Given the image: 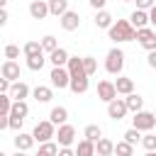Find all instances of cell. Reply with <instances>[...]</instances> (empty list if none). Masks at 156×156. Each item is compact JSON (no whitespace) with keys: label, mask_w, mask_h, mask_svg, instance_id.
<instances>
[{"label":"cell","mask_w":156,"mask_h":156,"mask_svg":"<svg viewBox=\"0 0 156 156\" xmlns=\"http://www.w3.org/2000/svg\"><path fill=\"white\" fill-rule=\"evenodd\" d=\"M107 37L117 46V44H124V41H134L136 39V29L132 27L129 20H115V24L107 29Z\"/></svg>","instance_id":"1"},{"label":"cell","mask_w":156,"mask_h":156,"mask_svg":"<svg viewBox=\"0 0 156 156\" xmlns=\"http://www.w3.org/2000/svg\"><path fill=\"white\" fill-rule=\"evenodd\" d=\"M105 71L110 76H122V71H124V51L119 46H112L107 51V56H105Z\"/></svg>","instance_id":"2"},{"label":"cell","mask_w":156,"mask_h":156,"mask_svg":"<svg viewBox=\"0 0 156 156\" xmlns=\"http://www.w3.org/2000/svg\"><path fill=\"white\" fill-rule=\"evenodd\" d=\"M32 134H34V139H37L39 144L54 141V136H56V124H54L51 119H41V122H37V124H34Z\"/></svg>","instance_id":"3"},{"label":"cell","mask_w":156,"mask_h":156,"mask_svg":"<svg viewBox=\"0 0 156 156\" xmlns=\"http://www.w3.org/2000/svg\"><path fill=\"white\" fill-rule=\"evenodd\" d=\"M132 127L139 129V132H151V129L156 127V115H154V112H146V110L134 112V117H132Z\"/></svg>","instance_id":"4"},{"label":"cell","mask_w":156,"mask_h":156,"mask_svg":"<svg viewBox=\"0 0 156 156\" xmlns=\"http://www.w3.org/2000/svg\"><path fill=\"white\" fill-rule=\"evenodd\" d=\"M49 80H51V88H58V90H63V88H68V85H71V73H68V68H63V66H56V68H51V73H49Z\"/></svg>","instance_id":"5"},{"label":"cell","mask_w":156,"mask_h":156,"mask_svg":"<svg viewBox=\"0 0 156 156\" xmlns=\"http://www.w3.org/2000/svg\"><path fill=\"white\" fill-rule=\"evenodd\" d=\"M136 41L141 44V49L149 51H156V29L154 27H144V29H136Z\"/></svg>","instance_id":"6"},{"label":"cell","mask_w":156,"mask_h":156,"mask_svg":"<svg viewBox=\"0 0 156 156\" xmlns=\"http://www.w3.org/2000/svg\"><path fill=\"white\" fill-rule=\"evenodd\" d=\"M56 144L58 146H73L76 144V127L73 124H61L58 129H56Z\"/></svg>","instance_id":"7"},{"label":"cell","mask_w":156,"mask_h":156,"mask_svg":"<svg viewBox=\"0 0 156 156\" xmlns=\"http://www.w3.org/2000/svg\"><path fill=\"white\" fill-rule=\"evenodd\" d=\"M127 112H129V107H127L124 98H117V100L107 102V117H110V119L119 122V119H124V117H127Z\"/></svg>","instance_id":"8"},{"label":"cell","mask_w":156,"mask_h":156,"mask_svg":"<svg viewBox=\"0 0 156 156\" xmlns=\"http://www.w3.org/2000/svg\"><path fill=\"white\" fill-rule=\"evenodd\" d=\"M98 100H102V102H112V100H117V88H115V80H100L98 83Z\"/></svg>","instance_id":"9"},{"label":"cell","mask_w":156,"mask_h":156,"mask_svg":"<svg viewBox=\"0 0 156 156\" xmlns=\"http://www.w3.org/2000/svg\"><path fill=\"white\" fill-rule=\"evenodd\" d=\"M0 76L5 78V80H10V83H17L20 80V76H22V71H20V63L17 61H2V66H0Z\"/></svg>","instance_id":"10"},{"label":"cell","mask_w":156,"mask_h":156,"mask_svg":"<svg viewBox=\"0 0 156 156\" xmlns=\"http://www.w3.org/2000/svg\"><path fill=\"white\" fill-rule=\"evenodd\" d=\"M58 24H61L63 32H76V29L80 27V15H78L76 10H68L63 17H58Z\"/></svg>","instance_id":"11"},{"label":"cell","mask_w":156,"mask_h":156,"mask_svg":"<svg viewBox=\"0 0 156 156\" xmlns=\"http://www.w3.org/2000/svg\"><path fill=\"white\" fill-rule=\"evenodd\" d=\"M46 15H51L46 0H32V2H29V17H32V20H44Z\"/></svg>","instance_id":"12"},{"label":"cell","mask_w":156,"mask_h":156,"mask_svg":"<svg viewBox=\"0 0 156 156\" xmlns=\"http://www.w3.org/2000/svg\"><path fill=\"white\" fill-rule=\"evenodd\" d=\"M12 141H15V149H17V151H29V149L37 144L34 134H24V132H17V136H15Z\"/></svg>","instance_id":"13"},{"label":"cell","mask_w":156,"mask_h":156,"mask_svg":"<svg viewBox=\"0 0 156 156\" xmlns=\"http://www.w3.org/2000/svg\"><path fill=\"white\" fill-rule=\"evenodd\" d=\"M129 22H132V27H134V29H144V27H149V24H151V20H149V12H146V10H134V12L129 15Z\"/></svg>","instance_id":"14"},{"label":"cell","mask_w":156,"mask_h":156,"mask_svg":"<svg viewBox=\"0 0 156 156\" xmlns=\"http://www.w3.org/2000/svg\"><path fill=\"white\" fill-rule=\"evenodd\" d=\"M68 73H71V78H83L85 76V66H83V56H71L68 58Z\"/></svg>","instance_id":"15"},{"label":"cell","mask_w":156,"mask_h":156,"mask_svg":"<svg viewBox=\"0 0 156 156\" xmlns=\"http://www.w3.org/2000/svg\"><path fill=\"white\" fill-rule=\"evenodd\" d=\"M115 88H117V95H132L134 93V80L129 78V76H117V80H115Z\"/></svg>","instance_id":"16"},{"label":"cell","mask_w":156,"mask_h":156,"mask_svg":"<svg viewBox=\"0 0 156 156\" xmlns=\"http://www.w3.org/2000/svg\"><path fill=\"white\" fill-rule=\"evenodd\" d=\"M29 93H32V88H29L24 80L12 83V88H10V98H12V100H27V98H29Z\"/></svg>","instance_id":"17"},{"label":"cell","mask_w":156,"mask_h":156,"mask_svg":"<svg viewBox=\"0 0 156 156\" xmlns=\"http://www.w3.org/2000/svg\"><path fill=\"white\" fill-rule=\"evenodd\" d=\"M32 98H34L37 102H51L54 88H51V85H37V88H32Z\"/></svg>","instance_id":"18"},{"label":"cell","mask_w":156,"mask_h":156,"mask_svg":"<svg viewBox=\"0 0 156 156\" xmlns=\"http://www.w3.org/2000/svg\"><path fill=\"white\" fill-rule=\"evenodd\" d=\"M49 119H51L56 127H61V124H66V122H68V110H66L63 105H56V107H51Z\"/></svg>","instance_id":"19"},{"label":"cell","mask_w":156,"mask_h":156,"mask_svg":"<svg viewBox=\"0 0 156 156\" xmlns=\"http://www.w3.org/2000/svg\"><path fill=\"white\" fill-rule=\"evenodd\" d=\"M68 58H71V54H68L66 49H61V46H58L54 54H49V61H51L54 68H56V66H63V68H66V66H68Z\"/></svg>","instance_id":"20"},{"label":"cell","mask_w":156,"mask_h":156,"mask_svg":"<svg viewBox=\"0 0 156 156\" xmlns=\"http://www.w3.org/2000/svg\"><path fill=\"white\" fill-rule=\"evenodd\" d=\"M112 24H115V20H112V15H110L107 10L95 12V27H98V29H110Z\"/></svg>","instance_id":"21"},{"label":"cell","mask_w":156,"mask_h":156,"mask_svg":"<svg viewBox=\"0 0 156 156\" xmlns=\"http://www.w3.org/2000/svg\"><path fill=\"white\" fill-rule=\"evenodd\" d=\"M71 93H76V95H83V93H88V88H90V80H88V76H83V78H71Z\"/></svg>","instance_id":"22"},{"label":"cell","mask_w":156,"mask_h":156,"mask_svg":"<svg viewBox=\"0 0 156 156\" xmlns=\"http://www.w3.org/2000/svg\"><path fill=\"white\" fill-rule=\"evenodd\" d=\"M49 2V12L54 17H63L68 12V0H46Z\"/></svg>","instance_id":"23"},{"label":"cell","mask_w":156,"mask_h":156,"mask_svg":"<svg viewBox=\"0 0 156 156\" xmlns=\"http://www.w3.org/2000/svg\"><path fill=\"white\" fill-rule=\"evenodd\" d=\"M124 102H127L129 112H141V110H144V98H141L139 93H132V95H127V98H124Z\"/></svg>","instance_id":"24"},{"label":"cell","mask_w":156,"mask_h":156,"mask_svg":"<svg viewBox=\"0 0 156 156\" xmlns=\"http://www.w3.org/2000/svg\"><path fill=\"white\" fill-rule=\"evenodd\" d=\"M95 151H98L100 156H112V154H115V141L107 139V136H102V139L95 144Z\"/></svg>","instance_id":"25"},{"label":"cell","mask_w":156,"mask_h":156,"mask_svg":"<svg viewBox=\"0 0 156 156\" xmlns=\"http://www.w3.org/2000/svg\"><path fill=\"white\" fill-rule=\"evenodd\" d=\"M98 151H95V144L93 141H88V139H80L78 144H76V156H95Z\"/></svg>","instance_id":"26"},{"label":"cell","mask_w":156,"mask_h":156,"mask_svg":"<svg viewBox=\"0 0 156 156\" xmlns=\"http://www.w3.org/2000/svg\"><path fill=\"white\" fill-rule=\"evenodd\" d=\"M83 136H85L88 141L98 144V141L102 139V129H100V124H88V127L83 129Z\"/></svg>","instance_id":"27"},{"label":"cell","mask_w":156,"mask_h":156,"mask_svg":"<svg viewBox=\"0 0 156 156\" xmlns=\"http://www.w3.org/2000/svg\"><path fill=\"white\" fill-rule=\"evenodd\" d=\"M22 54L29 58V56H39V54H44V49H41V41H37V39H32V41H27L24 46H22Z\"/></svg>","instance_id":"28"},{"label":"cell","mask_w":156,"mask_h":156,"mask_svg":"<svg viewBox=\"0 0 156 156\" xmlns=\"http://www.w3.org/2000/svg\"><path fill=\"white\" fill-rule=\"evenodd\" d=\"M39 41H41L44 54H54V51L58 49V41H56V37H54V34H46V37H41Z\"/></svg>","instance_id":"29"},{"label":"cell","mask_w":156,"mask_h":156,"mask_svg":"<svg viewBox=\"0 0 156 156\" xmlns=\"http://www.w3.org/2000/svg\"><path fill=\"white\" fill-rule=\"evenodd\" d=\"M12 117H27L29 115V105H27V100H15V105H12V112H10Z\"/></svg>","instance_id":"30"},{"label":"cell","mask_w":156,"mask_h":156,"mask_svg":"<svg viewBox=\"0 0 156 156\" xmlns=\"http://www.w3.org/2000/svg\"><path fill=\"white\" fill-rule=\"evenodd\" d=\"M58 149H61V146H58L56 141H46V144H39V151H37V154H39V156H58Z\"/></svg>","instance_id":"31"},{"label":"cell","mask_w":156,"mask_h":156,"mask_svg":"<svg viewBox=\"0 0 156 156\" xmlns=\"http://www.w3.org/2000/svg\"><path fill=\"white\" fill-rule=\"evenodd\" d=\"M46 61H49V58H44V54H39V56H29V58H27V68L37 73V71H41V68H44V63H46Z\"/></svg>","instance_id":"32"},{"label":"cell","mask_w":156,"mask_h":156,"mask_svg":"<svg viewBox=\"0 0 156 156\" xmlns=\"http://www.w3.org/2000/svg\"><path fill=\"white\" fill-rule=\"evenodd\" d=\"M115 156H134V146L122 139V141L115 144Z\"/></svg>","instance_id":"33"},{"label":"cell","mask_w":156,"mask_h":156,"mask_svg":"<svg viewBox=\"0 0 156 156\" xmlns=\"http://www.w3.org/2000/svg\"><path fill=\"white\" fill-rule=\"evenodd\" d=\"M141 139H144V136H141V132H139V129H134V127L124 132V141H127V144H132V146H134V144H139Z\"/></svg>","instance_id":"34"},{"label":"cell","mask_w":156,"mask_h":156,"mask_svg":"<svg viewBox=\"0 0 156 156\" xmlns=\"http://www.w3.org/2000/svg\"><path fill=\"white\" fill-rule=\"evenodd\" d=\"M141 146H144L146 151H156V134H154V132H146L144 139H141Z\"/></svg>","instance_id":"35"},{"label":"cell","mask_w":156,"mask_h":156,"mask_svg":"<svg viewBox=\"0 0 156 156\" xmlns=\"http://www.w3.org/2000/svg\"><path fill=\"white\" fill-rule=\"evenodd\" d=\"M83 66H85V76H88V78L98 71V61H95L93 56H83Z\"/></svg>","instance_id":"36"},{"label":"cell","mask_w":156,"mask_h":156,"mask_svg":"<svg viewBox=\"0 0 156 156\" xmlns=\"http://www.w3.org/2000/svg\"><path fill=\"white\" fill-rule=\"evenodd\" d=\"M5 58H7V61L20 58V46H17V44H7V46H5Z\"/></svg>","instance_id":"37"},{"label":"cell","mask_w":156,"mask_h":156,"mask_svg":"<svg viewBox=\"0 0 156 156\" xmlns=\"http://www.w3.org/2000/svg\"><path fill=\"white\" fill-rule=\"evenodd\" d=\"M154 5H156V0H136V10H146L149 12Z\"/></svg>","instance_id":"38"},{"label":"cell","mask_w":156,"mask_h":156,"mask_svg":"<svg viewBox=\"0 0 156 156\" xmlns=\"http://www.w3.org/2000/svg\"><path fill=\"white\" fill-rule=\"evenodd\" d=\"M90 2V7L95 10V12H100V10H105V5H107V0H88Z\"/></svg>","instance_id":"39"},{"label":"cell","mask_w":156,"mask_h":156,"mask_svg":"<svg viewBox=\"0 0 156 156\" xmlns=\"http://www.w3.org/2000/svg\"><path fill=\"white\" fill-rule=\"evenodd\" d=\"M58 156H76V149H71V146H61V149H58Z\"/></svg>","instance_id":"40"},{"label":"cell","mask_w":156,"mask_h":156,"mask_svg":"<svg viewBox=\"0 0 156 156\" xmlns=\"http://www.w3.org/2000/svg\"><path fill=\"white\" fill-rule=\"evenodd\" d=\"M7 20H10V15H7V7H2V10H0V27H5V24H7Z\"/></svg>","instance_id":"41"},{"label":"cell","mask_w":156,"mask_h":156,"mask_svg":"<svg viewBox=\"0 0 156 156\" xmlns=\"http://www.w3.org/2000/svg\"><path fill=\"white\" fill-rule=\"evenodd\" d=\"M146 63H149L151 68H156V51H149V56H146Z\"/></svg>","instance_id":"42"},{"label":"cell","mask_w":156,"mask_h":156,"mask_svg":"<svg viewBox=\"0 0 156 156\" xmlns=\"http://www.w3.org/2000/svg\"><path fill=\"white\" fill-rule=\"evenodd\" d=\"M149 20H151V27L156 29V5H154V7L149 10Z\"/></svg>","instance_id":"43"},{"label":"cell","mask_w":156,"mask_h":156,"mask_svg":"<svg viewBox=\"0 0 156 156\" xmlns=\"http://www.w3.org/2000/svg\"><path fill=\"white\" fill-rule=\"evenodd\" d=\"M12 156H27V151H15Z\"/></svg>","instance_id":"44"},{"label":"cell","mask_w":156,"mask_h":156,"mask_svg":"<svg viewBox=\"0 0 156 156\" xmlns=\"http://www.w3.org/2000/svg\"><path fill=\"white\" fill-rule=\"evenodd\" d=\"M144 156H156V151H146V154H144Z\"/></svg>","instance_id":"45"},{"label":"cell","mask_w":156,"mask_h":156,"mask_svg":"<svg viewBox=\"0 0 156 156\" xmlns=\"http://www.w3.org/2000/svg\"><path fill=\"white\" fill-rule=\"evenodd\" d=\"M124 2H136V0H124Z\"/></svg>","instance_id":"46"},{"label":"cell","mask_w":156,"mask_h":156,"mask_svg":"<svg viewBox=\"0 0 156 156\" xmlns=\"http://www.w3.org/2000/svg\"><path fill=\"white\" fill-rule=\"evenodd\" d=\"M0 156H7V154H2V151H0Z\"/></svg>","instance_id":"47"},{"label":"cell","mask_w":156,"mask_h":156,"mask_svg":"<svg viewBox=\"0 0 156 156\" xmlns=\"http://www.w3.org/2000/svg\"><path fill=\"white\" fill-rule=\"evenodd\" d=\"M95 156H100V154H95Z\"/></svg>","instance_id":"48"},{"label":"cell","mask_w":156,"mask_h":156,"mask_svg":"<svg viewBox=\"0 0 156 156\" xmlns=\"http://www.w3.org/2000/svg\"><path fill=\"white\" fill-rule=\"evenodd\" d=\"M154 115H156V110H154Z\"/></svg>","instance_id":"49"},{"label":"cell","mask_w":156,"mask_h":156,"mask_svg":"<svg viewBox=\"0 0 156 156\" xmlns=\"http://www.w3.org/2000/svg\"><path fill=\"white\" fill-rule=\"evenodd\" d=\"M37 156H39V154H37Z\"/></svg>","instance_id":"50"}]
</instances>
